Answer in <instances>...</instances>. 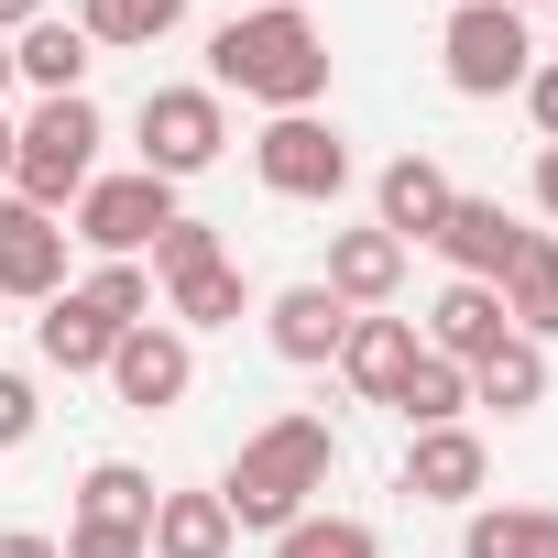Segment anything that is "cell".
<instances>
[{"mask_svg":"<svg viewBox=\"0 0 558 558\" xmlns=\"http://www.w3.org/2000/svg\"><path fill=\"white\" fill-rule=\"evenodd\" d=\"M208 88L252 99V110H318L329 99V34L307 23V0H263V12L208 34Z\"/></svg>","mask_w":558,"mask_h":558,"instance_id":"cell-1","label":"cell"},{"mask_svg":"<svg viewBox=\"0 0 558 558\" xmlns=\"http://www.w3.org/2000/svg\"><path fill=\"white\" fill-rule=\"evenodd\" d=\"M329 471H340V427H329V416H263V427L241 438V460L219 471V504H230V525H252V536H286L296 514H318Z\"/></svg>","mask_w":558,"mask_h":558,"instance_id":"cell-2","label":"cell"},{"mask_svg":"<svg viewBox=\"0 0 558 558\" xmlns=\"http://www.w3.org/2000/svg\"><path fill=\"white\" fill-rule=\"evenodd\" d=\"M99 143H110L99 99H34V121H12V186H0V197L66 219L88 197V175H99Z\"/></svg>","mask_w":558,"mask_h":558,"instance_id":"cell-3","label":"cell"},{"mask_svg":"<svg viewBox=\"0 0 558 558\" xmlns=\"http://www.w3.org/2000/svg\"><path fill=\"white\" fill-rule=\"evenodd\" d=\"M438 77L460 99H504L536 77V34L525 12H504V0H449V23H438Z\"/></svg>","mask_w":558,"mask_h":558,"instance_id":"cell-4","label":"cell"},{"mask_svg":"<svg viewBox=\"0 0 558 558\" xmlns=\"http://www.w3.org/2000/svg\"><path fill=\"white\" fill-rule=\"evenodd\" d=\"M252 175H263L274 197H296V208H329V197L351 186V132L318 121V110H274V121L252 132Z\"/></svg>","mask_w":558,"mask_h":558,"instance_id":"cell-5","label":"cell"},{"mask_svg":"<svg viewBox=\"0 0 558 558\" xmlns=\"http://www.w3.org/2000/svg\"><path fill=\"white\" fill-rule=\"evenodd\" d=\"M143 175H165V186H186V175H208L219 154H230V110H219V88H143Z\"/></svg>","mask_w":558,"mask_h":558,"instance_id":"cell-6","label":"cell"},{"mask_svg":"<svg viewBox=\"0 0 558 558\" xmlns=\"http://www.w3.org/2000/svg\"><path fill=\"white\" fill-rule=\"evenodd\" d=\"M165 219H175V186L132 165V175H88V197L66 208V241H88L99 263H143Z\"/></svg>","mask_w":558,"mask_h":558,"instance_id":"cell-7","label":"cell"},{"mask_svg":"<svg viewBox=\"0 0 558 558\" xmlns=\"http://www.w3.org/2000/svg\"><path fill=\"white\" fill-rule=\"evenodd\" d=\"M186 384H197V340H186L175 318H143V329H121V351H110V395H121L132 416H165V405H186Z\"/></svg>","mask_w":558,"mask_h":558,"instance_id":"cell-8","label":"cell"},{"mask_svg":"<svg viewBox=\"0 0 558 558\" xmlns=\"http://www.w3.org/2000/svg\"><path fill=\"white\" fill-rule=\"evenodd\" d=\"M482 482H493V449H482V427H405V471H395V493H416V504H482Z\"/></svg>","mask_w":558,"mask_h":558,"instance_id":"cell-9","label":"cell"},{"mask_svg":"<svg viewBox=\"0 0 558 558\" xmlns=\"http://www.w3.org/2000/svg\"><path fill=\"white\" fill-rule=\"evenodd\" d=\"M460 286H504V263L525 252V219L504 208V197H449V219H438V241H427Z\"/></svg>","mask_w":558,"mask_h":558,"instance_id":"cell-10","label":"cell"},{"mask_svg":"<svg viewBox=\"0 0 558 558\" xmlns=\"http://www.w3.org/2000/svg\"><path fill=\"white\" fill-rule=\"evenodd\" d=\"M0 296H23V307L66 296V219H45V208H23V197H0Z\"/></svg>","mask_w":558,"mask_h":558,"instance_id":"cell-11","label":"cell"},{"mask_svg":"<svg viewBox=\"0 0 558 558\" xmlns=\"http://www.w3.org/2000/svg\"><path fill=\"white\" fill-rule=\"evenodd\" d=\"M504 340H514V318H504V296H493V286H460V274H449V286L427 296L416 351H438V362H460V373H471V362H493Z\"/></svg>","mask_w":558,"mask_h":558,"instance_id":"cell-12","label":"cell"},{"mask_svg":"<svg viewBox=\"0 0 558 558\" xmlns=\"http://www.w3.org/2000/svg\"><path fill=\"white\" fill-rule=\"evenodd\" d=\"M263 340H274V362H296V373H318V362H340V340H351V307L318 286H286V296H263Z\"/></svg>","mask_w":558,"mask_h":558,"instance_id":"cell-13","label":"cell"},{"mask_svg":"<svg viewBox=\"0 0 558 558\" xmlns=\"http://www.w3.org/2000/svg\"><path fill=\"white\" fill-rule=\"evenodd\" d=\"M318 286L351 307V318H373V307H395V286H405V241L395 230H329V274H318Z\"/></svg>","mask_w":558,"mask_h":558,"instance_id":"cell-14","label":"cell"},{"mask_svg":"<svg viewBox=\"0 0 558 558\" xmlns=\"http://www.w3.org/2000/svg\"><path fill=\"white\" fill-rule=\"evenodd\" d=\"M449 165L438 154H395L384 175H373V230H395V241H438V219H449Z\"/></svg>","mask_w":558,"mask_h":558,"instance_id":"cell-15","label":"cell"},{"mask_svg":"<svg viewBox=\"0 0 558 558\" xmlns=\"http://www.w3.org/2000/svg\"><path fill=\"white\" fill-rule=\"evenodd\" d=\"M88 66H99V45H88L77 23H56V12L12 34V77H23L34 99H88Z\"/></svg>","mask_w":558,"mask_h":558,"instance_id":"cell-16","label":"cell"},{"mask_svg":"<svg viewBox=\"0 0 558 558\" xmlns=\"http://www.w3.org/2000/svg\"><path fill=\"white\" fill-rule=\"evenodd\" d=\"M340 373H351V395H362V405H395V384L416 373V318H395V307L351 318V340H340Z\"/></svg>","mask_w":558,"mask_h":558,"instance_id":"cell-17","label":"cell"},{"mask_svg":"<svg viewBox=\"0 0 558 558\" xmlns=\"http://www.w3.org/2000/svg\"><path fill=\"white\" fill-rule=\"evenodd\" d=\"M493 296H504L514 340H536V351L558 340V230H525V252L504 263V286H493Z\"/></svg>","mask_w":558,"mask_h":558,"instance_id":"cell-18","label":"cell"},{"mask_svg":"<svg viewBox=\"0 0 558 558\" xmlns=\"http://www.w3.org/2000/svg\"><path fill=\"white\" fill-rule=\"evenodd\" d=\"M34 351L56 362V373H110V351H121V329L66 286V296H45V318H34Z\"/></svg>","mask_w":558,"mask_h":558,"instance_id":"cell-19","label":"cell"},{"mask_svg":"<svg viewBox=\"0 0 558 558\" xmlns=\"http://www.w3.org/2000/svg\"><path fill=\"white\" fill-rule=\"evenodd\" d=\"M460 558H558V504H471Z\"/></svg>","mask_w":558,"mask_h":558,"instance_id":"cell-20","label":"cell"},{"mask_svg":"<svg viewBox=\"0 0 558 558\" xmlns=\"http://www.w3.org/2000/svg\"><path fill=\"white\" fill-rule=\"evenodd\" d=\"M241 525L219 493H154V558H230Z\"/></svg>","mask_w":558,"mask_h":558,"instance_id":"cell-21","label":"cell"},{"mask_svg":"<svg viewBox=\"0 0 558 558\" xmlns=\"http://www.w3.org/2000/svg\"><path fill=\"white\" fill-rule=\"evenodd\" d=\"M165 318L197 340V329H241L252 318V286H241V263L219 252V263H197V274H175V286H165Z\"/></svg>","mask_w":558,"mask_h":558,"instance_id":"cell-22","label":"cell"},{"mask_svg":"<svg viewBox=\"0 0 558 558\" xmlns=\"http://www.w3.org/2000/svg\"><path fill=\"white\" fill-rule=\"evenodd\" d=\"M186 23V0H77V34L99 45V56H143V45H165Z\"/></svg>","mask_w":558,"mask_h":558,"instance_id":"cell-23","label":"cell"},{"mask_svg":"<svg viewBox=\"0 0 558 558\" xmlns=\"http://www.w3.org/2000/svg\"><path fill=\"white\" fill-rule=\"evenodd\" d=\"M471 405H493V416H536V405H547V351H536V340H504L493 362H471Z\"/></svg>","mask_w":558,"mask_h":558,"instance_id":"cell-24","label":"cell"},{"mask_svg":"<svg viewBox=\"0 0 558 558\" xmlns=\"http://www.w3.org/2000/svg\"><path fill=\"white\" fill-rule=\"evenodd\" d=\"M395 416L405 427H471V373L438 362V351H416V373L395 384Z\"/></svg>","mask_w":558,"mask_h":558,"instance_id":"cell-25","label":"cell"},{"mask_svg":"<svg viewBox=\"0 0 558 558\" xmlns=\"http://www.w3.org/2000/svg\"><path fill=\"white\" fill-rule=\"evenodd\" d=\"M77 514H88V525H143V536H154V471H132V460H88Z\"/></svg>","mask_w":558,"mask_h":558,"instance_id":"cell-26","label":"cell"},{"mask_svg":"<svg viewBox=\"0 0 558 558\" xmlns=\"http://www.w3.org/2000/svg\"><path fill=\"white\" fill-rule=\"evenodd\" d=\"M274 558H384V536L362 514H296L286 536H274Z\"/></svg>","mask_w":558,"mask_h":558,"instance_id":"cell-27","label":"cell"},{"mask_svg":"<svg viewBox=\"0 0 558 558\" xmlns=\"http://www.w3.org/2000/svg\"><path fill=\"white\" fill-rule=\"evenodd\" d=\"M77 296H88V307H99L110 329H143V318H154V274H143V263H99Z\"/></svg>","mask_w":558,"mask_h":558,"instance_id":"cell-28","label":"cell"},{"mask_svg":"<svg viewBox=\"0 0 558 558\" xmlns=\"http://www.w3.org/2000/svg\"><path fill=\"white\" fill-rule=\"evenodd\" d=\"M197 263H219V230H208V219H186V208H175V219H165V230H154V286H175V274H197Z\"/></svg>","mask_w":558,"mask_h":558,"instance_id":"cell-29","label":"cell"},{"mask_svg":"<svg viewBox=\"0 0 558 558\" xmlns=\"http://www.w3.org/2000/svg\"><path fill=\"white\" fill-rule=\"evenodd\" d=\"M56 547H66V558H154V536H143V525H88V514H77Z\"/></svg>","mask_w":558,"mask_h":558,"instance_id":"cell-30","label":"cell"},{"mask_svg":"<svg viewBox=\"0 0 558 558\" xmlns=\"http://www.w3.org/2000/svg\"><path fill=\"white\" fill-rule=\"evenodd\" d=\"M34 416H45L34 373H12V362H0V449H23V438H34Z\"/></svg>","mask_w":558,"mask_h":558,"instance_id":"cell-31","label":"cell"},{"mask_svg":"<svg viewBox=\"0 0 558 558\" xmlns=\"http://www.w3.org/2000/svg\"><path fill=\"white\" fill-rule=\"evenodd\" d=\"M525 121H536V143H558V56L525 77Z\"/></svg>","mask_w":558,"mask_h":558,"instance_id":"cell-32","label":"cell"},{"mask_svg":"<svg viewBox=\"0 0 558 558\" xmlns=\"http://www.w3.org/2000/svg\"><path fill=\"white\" fill-rule=\"evenodd\" d=\"M0 558H66L56 536H34V525H0Z\"/></svg>","mask_w":558,"mask_h":558,"instance_id":"cell-33","label":"cell"},{"mask_svg":"<svg viewBox=\"0 0 558 558\" xmlns=\"http://www.w3.org/2000/svg\"><path fill=\"white\" fill-rule=\"evenodd\" d=\"M536 208L558 219V143H536Z\"/></svg>","mask_w":558,"mask_h":558,"instance_id":"cell-34","label":"cell"},{"mask_svg":"<svg viewBox=\"0 0 558 558\" xmlns=\"http://www.w3.org/2000/svg\"><path fill=\"white\" fill-rule=\"evenodd\" d=\"M23 23H45V0H0V34H23Z\"/></svg>","mask_w":558,"mask_h":558,"instance_id":"cell-35","label":"cell"},{"mask_svg":"<svg viewBox=\"0 0 558 558\" xmlns=\"http://www.w3.org/2000/svg\"><path fill=\"white\" fill-rule=\"evenodd\" d=\"M0 186H12V121H0Z\"/></svg>","mask_w":558,"mask_h":558,"instance_id":"cell-36","label":"cell"},{"mask_svg":"<svg viewBox=\"0 0 558 558\" xmlns=\"http://www.w3.org/2000/svg\"><path fill=\"white\" fill-rule=\"evenodd\" d=\"M0 88H12V34H0Z\"/></svg>","mask_w":558,"mask_h":558,"instance_id":"cell-37","label":"cell"},{"mask_svg":"<svg viewBox=\"0 0 558 558\" xmlns=\"http://www.w3.org/2000/svg\"><path fill=\"white\" fill-rule=\"evenodd\" d=\"M504 12H558V0H504Z\"/></svg>","mask_w":558,"mask_h":558,"instance_id":"cell-38","label":"cell"},{"mask_svg":"<svg viewBox=\"0 0 558 558\" xmlns=\"http://www.w3.org/2000/svg\"><path fill=\"white\" fill-rule=\"evenodd\" d=\"M252 12H263V0H252Z\"/></svg>","mask_w":558,"mask_h":558,"instance_id":"cell-39","label":"cell"}]
</instances>
